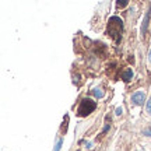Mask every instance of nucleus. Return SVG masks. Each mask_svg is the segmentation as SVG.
<instances>
[{"instance_id":"nucleus-1","label":"nucleus","mask_w":151,"mask_h":151,"mask_svg":"<svg viewBox=\"0 0 151 151\" xmlns=\"http://www.w3.org/2000/svg\"><path fill=\"white\" fill-rule=\"evenodd\" d=\"M123 29V24L122 20L118 17H111L108 24V35H111L112 38H115L116 41H120V32Z\"/></svg>"},{"instance_id":"nucleus-2","label":"nucleus","mask_w":151,"mask_h":151,"mask_svg":"<svg viewBox=\"0 0 151 151\" xmlns=\"http://www.w3.org/2000/svg\"><path fill=\"white\" fill-rule=\"evenodd\" d=\"M95 108H97V102H94L90 98H84V99L81 101L80 106H78V115H80V116H87V115H90Z\"/></svg>"},{"instance_id":"nucleus-3","label":"nucleus","mask_w":151,"mask_h":151,"mask_svg":"<svg viewBox=\"0 0 151 151\" xmlns=\"http://www.w3.org/2000/svg\"><path fill=\"white\" fill-rule=\"evenodd\" d=\"M144 99H146V94L143 91H137L132 95V101H133L136 105H141V104L144 102Z\"/></svg>"},{"instance_id":"nucleus-4","label":"nucleus","mask_w":151,"mask_h":151,"mask_svg":"<svg viewBox=\"0 0 151 151\" xmlns=\"http://www.w3.org/2000/svg\"><path fill=\"white\" fill-rule=\"evenodd\" d=\"M148 18H150V13H147L144 17V21H143V27H141V34L144 35L147 31V25H148Z\"/></svg>"},{"instance_id":"nucleus-5","label":"nucleus","mask_w":151,"mask_h":151,"mask_svg":"<svg viewBox=\"0 0 151 151\" xmlns=\"http://www.w3.org/2000/svg\"><path fill=\"white\" fill-rule=\"evenodd\" d=\"M132 76H133V71L130 70V69H127V70H126L123 74H122V78H123L124 81H129L130 78H132Z\"/></svg>"},{"instance_id":"nucleus-6","label":"nucleus","mask_w":151,"mask_h":151,"mask_svg":"<svg viewBox=\"0 0 151 151\" xmlns=\"http://www.w3.org/2000/svg\"><path fill=\"white\" fill-rule=\"evenodd\" d=\"M92 94L95 95L97 98H102L104 97V92L99 90V88H94V91H92Z\"/></svg>"},{"instance_id":"nucleus-7","label":"nucleus","mask_w":151,"mask_h":151,"mask_svg":"<svg viewBox=\"0 0 151 151\" xmlns=\"http://www.w3.org/2000/svg\"><path fill=\"white\" fill-rule=\"evenodd\" d=\"M62 143H63V140H62V139H59V140H58V143H56V147H55V151H60V147H62Z\"/></svg>"},{"instance_id":"nucleus-8","label":"nucleus","mask_w":151,"mask_h":151,"mask_svg":"<svg viewBox=\"0 0 151 151\" xmlns=\"http://www.w3.org/2000/svg\"><path fill=\"white\" fill-rule=\"evenodd\" d=\"M127 6V0H119L118 1V7H124Z\"/></svg>"},{"instance_id":"nucleus-9","label":"nucleus","mask_w":151,"mask_h":151,"mask_svg":"<svg viewBox=\"0 0 151 151\" xmlns=\"http://www.w3.org/2000/svg\"><path fill=\"white\" fill-rule=\"evenodd\" d=\"M146 109H147V112L150 113L151 115V99L150 101H148V102H147V105H146Z\"/></svg>"},{"instance_id":"nucleus-10","label":"nucleus","mask_w":151,"mask_h":151,"mask_svg":"<svg viewBox=\"0 0 151 151\" xmlns=\"http://www.w3.org/2000/svg\"><path fill=\"white\" fill-rule=\"evenodd\" d=\"M146 136H151V126L150 127H147V129H144V132H143Z\"/></svg>"},{"instance_id":"nucleus-11","label":"nucleus","mask_w":151,"mask_h":151,"mask_svg":"<svg viewBox=\"0 0 151 151\" xmlns=\"http://www.w3.org/2000/svg\"><path fill=\"white\" fill-rule=\"evenodd\" d=\"M116 115H118V116H119V115H122V108H118V109H116Z\"/></svg>"},{"instance_id":"nucleus-12","label":"nucleus","mask_w":151,"mask_h":151,"mask_svg":"<svg viewBox=\"0 0 151 151\" xmlns=\"http://www.w3.org/2000/svg\"><path fill=\"white\" fill-rule=\"evenodd\" d=\"M148 59H150V62H151V49H150V52H148Z\"/></svg>"}]
</instances>
